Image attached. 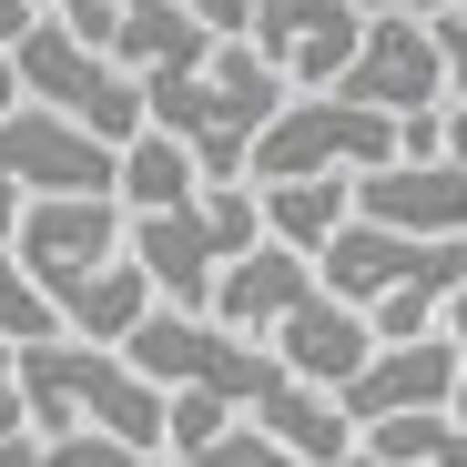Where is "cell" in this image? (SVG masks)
Here are the masks:
<instances>
[{"instance_id":"12","label":"cell","mask_w":467,"mask_h":467,"mask_svg":"<svg viewBox=\"0 0 467 467\" xmlns=\"http://www.w3.org/2000/svg\"><path fill=\"white\" fill-rule=\"evenodd\" d=\"M326 285H316V265L305 254H285V244H254V254H234L223 275H213V305L203 316L223 326V336H254V346H275V326L295 316V305H316Z\"/></svg>"},{"instance_id":"2","label":"cell","mask_w":467,"mask_h":467,"mask_svg":"<svg viewBox=\"0 0 467 467\" xmlns=\"http://www.w3.org/2000/svg\"><path fill=\"white\" fill-rule=\"evenodd\" d=\"M21 417L31 437H112V447H152L163 457V427H173V397L142 386L122 366V346H82V336H41L21 346Z\"/></svg>"},{"instance_id":"11","label":"cell","mask_w":467,"mask_h":467,"mask_svg":"<svg viewBox=\"0 0 467 467\" xmlns=\"http://www.w3.org/2000/svg\"><path fill=\"white\" fill-rule=\"evenodd\" d=\"M346 193H356V223H386L407 244H467V173L447 152L437 163H386V173H366Z\"/></svg>"},{"instance_id":"16","label":"cell","mask_w":467,"mask_h":467,"mask_svg":"<svg viewBox=\"0 0 467 467\" xmlns=\"http://www.w3.org/2000/svg\"><path fill=\"white\" fill-rule=\"evenodd\" d=\"M193 193H203V173H193V152H183L173 132L122 142V173H112V203H122V213H183Z\"/></svg>"},{"instance_id":"28","label":"cell","mask_w":467,"mask_h":467,"mask_svg":"<svg viewBox=\"0 0 467 467\" xmlns=\"http://www.w3.org/2000/svg\"><path fill=\"white\" fill-rule=\"evenodd\" d=\"M31 11H51V0H31Z\"/></svg>"},{"instance_id":"23","label":"cell","mask_w":467,"mask_h":467,"mask_svg":"<svg viewBox=\"0 0 467 467\" xmlns=\"http://www.w3.org/2000/svg\"><path fill=\"white\" fill-rule=\"evenodd\" d=\"M11 437H31V417H21V346L0 336V447Z\"/></svg>"},{"instance_id":"3","label":"cell","mask_w":467,"mask_h":467,"mask_svg":"<svg viewBox=\"0 0 467 467\" xmlns=\"http://www.w3.org/2000/svg\"><path fill=\"white\" fill-rule=\"evenodd\" d=\"M122 366L142 386H163V397H213L223 417H254V427L295 397V376L275 366V346L223 336L213 316H173V305H152V316L122 336Z\"/></svg>"},{"instance_id":"26","label":"cell","mask_w":467,"mask_h":467,"mask_svg":"<svg viewBox=\"0 0 467 467\" xmlns=\"http://www.w3.org/2000/svg\"><path fill=\"white\" fill-rule=\"evenodd\" d=\"M41 11H31V0H0V51H21V31H31Z\"/></svg>"},{"instance_id":"17","label":"cell","mask_w":467,"mask_h":467,"mask_svg":"<svg viewBox=\"0 0 467 467\" xmlns=\"http://www.w3.org/2000/svg\"><path fill=\"white\" fill-rule=\"evenodd\" d=\"M142 316H152V285H142L132 254H112L82 295H61V336H82V346H122Z\"/></svg>"},{"instance_id":"4","label":"cell","mask_w":467,"mask_h":467,"mask_svg":"<svg viewBox=\"0 0 467 467\" xmlns=\"http://www.w3.org/2000/svg\"><path fill=\"white\" fill-rule=\"evenodd\" d=\"M265 244V213H254V183H203L183 213H132V265L152 285V305H173V316H203L213 305V275L234 254Z\"/></svg>"},{"instance_id":"5","label":"cell","mask_w":467,"mask_h":467,"mask_svg":"<svg viewBox=\"0 0 467 467\" xmlns=\"http://www.w3.org/2000/svg\"><path fill=\"white\" fill-rule=\"evenodd\" d=\"M397 152H407V122H376V112H356V102H336V92H295V102L265 122L244 183H254V193H265V183H366V173L397 163Z\"/></svg>"},{"instance_id":"25","label":"cell","mask_w":467,"mask_h":467,"mask_svg":"<svg viewBox=\"0 0 467 467\" xmlns=\"http://www.w3.org/2000/svg\"><path fill=\"white\" fill-rule=\"evenodd\" d=\"M0 467H61V447H51V437H11V447H0Z\"/></svg>"},{"instance_id":"9","label":"cell","mask_w":467,"mask_h":467,"mask_svg":"<svg viewBox=\"0 0 467 467\" xmlns=\"http://www.w3.org/2000/svg\"><path fill=\"white\" fill-rule=\"evenodd\" d=\"M244 41L275 61L285 92H336V71L366 41V11L356 0H244Z\"/></svg>"},{"instance_id":"6","label":"cell","mask_w":467,"mask_h":467,"mask_svg":"<svg viewBox=\"0 0 467 467\" xmlns=\"http://www.w3.org/2000/svg\"><path fill=\"white\" fill-rule=\"evenodd\" d=\"M11 71H21V102H41V112H61L71 132H92V142H142L152 122H142V82L112 61V51H92V41H71L51 11L21 31V51H11Z\"/></svg>"},{"instance_id":"14","label":"cell","mask_w":467,"mask_h":467,"mask_svg":"<svg viewBox=\"0 0 467 467\" xmlns=\"http://www.w3.org/2000/svg\"><path fill=\"white\" fill-rule=\"evenodd\" d=\"M112 61L132 71V82H152V71H203V61H213V31L183 11V0H122Z\"/></svg>"},{"instance_id":"13","label":"cell","mask_w":467,"mask_h":467,"mask_svg":"<svg viewBox=\"0 0 467 467\" xmlns=\"http://www.w3.org/2000/svg\"><path fill=\"white\" fill-rule=\"evenodd\" d=\"M366 356H376V326L356 316V305H336V295L295 305V316L275 326V366L295 386H316V397H346V386L366 376Z\"/></svg>"},{"instance_id":"18","label":"cell","mask_w":467,"mask_h":467,"mask_svg":"<svg viewBox=\"0 0 467 467\" xmlns=\"http://www.w3.org/2000/svg\"><path fill=\"white\" fill-rule=\"evenodd\" d=\"M0 336H11V346H41V336H61V316L41 305V285L11 265V244H0Z\"/></svg>"},{"instance_id":"22","label":"cell","mask_w":467,"mask_h":467,"mask_svg":"<svg viewBox=\"0 0 467 467\" xmlns=\"http://www.w3.org/2000/svg\"><path fill=\"white\" fill-rule=\"evenodd\" d=\"M61 467H173L152 447H112V437H61Z\"/></svg>"},{"instance_id":"8","label":"cell","mask_w":467,"mask_h":467,"mask_svg":"<svg viewBox=\"0 0 467 467\" xmlns=\"http://www.w3.org/2000/svg\"><path fill=\"white\" fill-rule=\"evenodd\" d=\"M336 102L376 112V122H447V61H437V31L427 21H366L356 61L336 71Z\"/></svg>"},{"instance_id":"21","label":"cell","mask_w":467,"mask_h":467,"mask_svg":"<svg viewBox=\"0 0 467 467\" xmlns=\"http://www.w3.org/2000/svg\"><path fill=\"white\" fill-rule=\"evenodd\" d=\"M51 21H61L71 41H92V51H112V21H122V0H51Z\"/></svg>"},{"instance_id":"27","label":"cell","mask_w":467,"mask_h":467,"mask_svg":"<svg viewBox=\"0 0 467 467\" xmlns=\"http://www.w3.org/2000/svg\"><path fill=\"white\" fill-rule=\"evenodd\" d=\"M21 112V71H11V51H0V122Z\"/></svg>"},{"instance_id":"1","label":"cell","mask_w":467,"mask_h":467,"mask_svg":"<svg viewBox=\"0 0 467 467\" xmlns=\"http://www.w3.org/2000/svg\"><path fill=\"white\" fill-rule=\"evenodd\" d=\"M285 102H295V92L275 82V61H265L254 41H213L203 71H152V82H142V122L173 132V142L193 152L203 183H244L254 142H265V122H275Z\"/></svg>"},{"instance_id":"10","label":"cell","mask_w":467,"mask_h":467,"mask_svg":"<svg viewBox=\"0 0 467 467\" xmlns=\"http://www.w3.org/2000/svg\"><path fill=\"white\" fill-rule=\"evenodd\" d=\"M457 376H467V356L447 346V336H417V346H376L366 356V376L346 386V427L366 437V427H386V417H447V397H457Z\"/></svg>"},{"instance_id":"7","label":"cell","mask_w":467,"mask_h":467,"mask_svg":"<svg viewBox=\"0 0 467 467\" xmlns=\"http://www.w3.org/2000/svg\"><path fill=\"white\" fill-rule=\"evenodd\" d=\"M132 244V213L112 203V193H71V203H21V223H11V265L41 285V305L61 316V295H82L112 254Z\"/></svg>"},{"instance_id":"24","label":"cell","mask_w":467,"mask_h":467,"mask_svg":"<svg viewBox=\"0 0 467 467\" xmlns=\"http://www.w3.org/2000/svg\"><path fill=\"white\" fill-rule=\"evenodd\" d=\"M437 31V61H447V102L467 112V21H427Z\"/></svg>"},{"instance_id":"19","label":"cell","mask_w":467,"mask_h":467,"mask_svg":"<svg viewBox=\"0 0 467 467\" xmlns=\"http://www.w3.org/2000/svg\"><path fill=\"white\" fill-rule=\"evenodd\" d=\"M183 467H316V457H295V447H275V437H254V427H223L203 457H183ZM346 467H366V457H346Z\"/></svg>"},{"instance_id":"15","label":"cell","mask_w":467,"mask_h":467,"mask_svg":"<svg viewBox=\"0 0 467 467\" xmlns=\"http://www.w3.org/2000/svg\"><path fill=\"white\" fill-rule=\"evenodd\" d=\"M254 213H265V244H285V254L316 265L336 234L356 223V193H346V183H265V193H254Z\"/></svg>"},{"instance_id":"20","label":"cell","mask_w":467,"mask_h":467,"mask_svg":"<svg viewBox=\"0 0 467 467\" xmlns=\"http://www.w3.org/2000/svg\"><path fill=\"white\" fill-rule=\"evenodd\" d=\"M223 427H234V417H223L213 397H173V427H163V447H173V467H183V457H203V447H213Z\"/></svg>"}]
</instances>
